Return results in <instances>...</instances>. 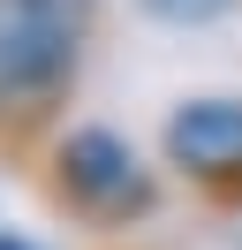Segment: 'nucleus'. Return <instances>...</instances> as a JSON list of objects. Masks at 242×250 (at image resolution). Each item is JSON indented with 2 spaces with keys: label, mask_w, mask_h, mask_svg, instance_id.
<instances>
[{
  "label": "nucleus",
  "mask_w": 242,
  "mask_h": 250,
  "mask_svg": "<svg viewBox=\"0 0 242 250\" xmlns=\"http://www.w3.org/2000/svg\"><path fill=\"white\" fill-rule=\"evenodd\" d=\"M159 23H212V16H227L235 0H144Z\"/></svg>",
  "instance_id": "nucleus-4"
},
{
  "label": "nucleus",
  "mask_w": 242,
  "mask_h": 250,
  "mask_svg": "<svg viewBox=\"0 0 242 250\" xmlns=\"http://www.w3.org/2000/svg\"><path fill=\"white\" fill-rule=\"evenodd\" d=\"M91 0H0V99L38 106L76 76Z\"/></svg>",
  "instance_id": "nucleus-1"
},
{
  "label": "nucleus",
  "mask_w": 242,
  "mask_h": 250,
  "mask_svg": "<svg viewBox=\"0 0 242 250\" xmlns=\"http://www.w3.org/2000/svg\"><path fill=\"white\" fill-rule=\"evenodd\" d=\"M166 159L189 174H242V99H189L166 122Z\"/></svg>",
  "instance_id": "nucleus-3"
},
{
  "label": "nucleus",
  "mask_w": 242,
  "mask_h": 250,
  "mask_svg": "<svg viewBox=\"0 0 242 250\" xmlns=\"http://www.w3.org/2000/svg\"><path fill=\"white\" fill-rule=\"evenodd\" d=\"M0 250H30V243H15V235H0Z\"/></svg>",
  "instance_id": "nucleus-5"
},
{
  "label": "nucleus",
  "mask_w": 242,
  "mask_h": 250,
  "mask_svg": "<svg viewBox=\"0 0 242 250\" xmlns=\"http://www.w3.org/2000/svg\"><path fill=\"white\" fill-rule=\"evenodd\" d=\"M60 182H68V197L91 205V212H129V205H144V167H136V152L114 129H76V137L60 144Z\"/></svg>",
  "instance_id": "nucleus-2"
}]
</instances>
